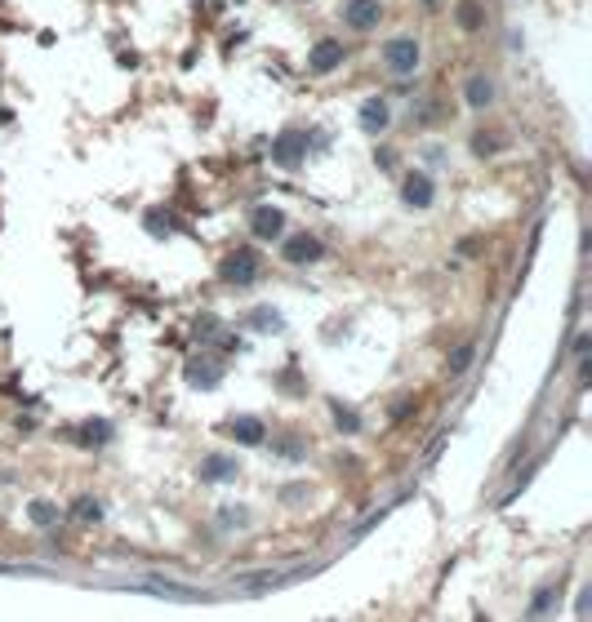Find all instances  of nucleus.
<instances>
[{"instance_id":"1a4fd4ad","label":"nucleus","mask_w":592,"mask_h":622,"mask_svg":"<svg viewBox=\"0 0 592 622\" xmlns=\"http://www.w3.org/2000/svg\"><path fill=\"white\" fill-rule=\"evenodd\" d=\"M454 18H459V27H463V31L486 27V9H481V0H459V5H454Z\"/></svg>"},{"instance_id":"39448f33","label":"nucleus","mask_w":592,"mask_h":622,"mask_svg":"<svg viewBox=\"0 0 592 622\" xmlns=\"http://www.w3.org/2000/svg\"><path fill=\"white\" fill-rule=\"evenodd\" d=\"M338 63H343V45H338V40H317V45H312V54H308V67L317 71V76H325V71H334Z\"/></svg>"},{"instance_id":"f03ea898","label":"nucleus","mask_w":592,"mask_h":622,"mask_svg":"<svg viewBox=\"0 0 592 622\" xmlns=\"http://www.w3.org/2000/svg\"><path fill=\"white\" fill-rule=\"evenodd\" d=\"M383 18V5L379 0H343V22L352 31H374Z\"/></svg>"},{"instance_id":"0eeeda50","label":"nucleus","mask_w":592,"mask_h":622,"mask_svg":"<svg viewBox=\"0 0 592 622\" xmlns=\"http://www.w3.org/2000/svg\"><path fill=\"white\" fill-rule=\"evenodd\" d=\"M281 258L285 262H312V258H321V240L317 236H289L281 245Z\"/></svg>"},{"instance_id":"423d86ee","label":"nucleus","mask_w":592,"mask_h":622,"mask_svg":"<svg viewBox=\"0 0 592 622\" xmlns=\"http://www.w3.org/2000/svg\"><path fill=\"white\" fill-rule=\"evenodd\" d=\"M401 191H405L410 205H419V209H423V205H432V196H437V187H432V178L423 174V169H410L405 182H401Z\"/></svg>"},{"instance_id":"ddd939ff","label":"nucleus","mask_w":592,"mask_h":622,"mask_svg":"<svg viewBox=\"0 0 592 622\" xmlns=\"http://www.w3.org/2000/svg\"><path fill=\"white\" fill-rule=\"evenodd\" d=\"M494 98V84L486 80V76H472V80H468V103H472V107H486Z\"/></svg>"},{"instance_id":"4468645a","label":"nucleus","mask_w":592,"mask_h":622,"mask_svg":"<svg viewBox=\"0 0 592 622\" xmlns=\"http://www.w3.org/2000/svg\"><path fill=\"white\" fill-rule=\"evenodd\" d=\"M472 351H477L472 343H459V347H454V356H450V373H463L468 364H472Z\"/></svg>"},{"instance_id":"2eb2a0df","label":"nucleus","mask_w":592,"mask_h":622,"mask_svg":"<svg viewBox=\"0 0 592 622\" xmlns=\"http://www.w3.org/2000/svg\"><path fill=\"white\" fill-rule=\"evenodd\" d=\"M71 511H76V516H85L89 524L103 516V507H99V503H89V498H76V503H71Z\"/></svg>"},{"instance_id":"6e6552de","label":"nucleus","mask_w":592,"mask_h":622,"mask_svg":"<svg viewBox=\"0 0 592 622\" xmlns=\"http://www.w3.org/2000/svg\"><path fill=\"white\" fill-rule=\"evenodd\" d=\"M254 272H259V258H254L250 249H240V253H232V258L223 262V276H227V280H236V285H250Z\"/></svg>"},{"instance_id":"f257e3e1","label":"nucleus","mask_w":592,"mask_h":622,"mask_svg":"<svg viewBox=\"0 0 592 622\" xmlns=\"http://www.w3.org/2000/svg\"><path fill=\"white\" fill-rule=\"evenodd\" d=\"M383 67H388L392 76H414L419 71V45L410 40V36H392V40L383 45Z\"/></svg>"},{"instance_id":"f8f14e48","label":"nucleus","mask_w":592,"mask_h":622,"mask_svg":"<svg viewBox=\"0 0 592 622\" xmlns=\"http://www.w3.org/2000/svg\"><path fill=\"white\" fill-rule=\"evenodd\" d=\"M232 436H236L240 445H263V436H268V431H263L259 418H236L232 422Z\"/></svg>"},{"instance_id":"9b49d317","label":"nucleus","mask_w":592,"mask_h":622,"mask_svg":"<svg viewBox=\"0 0 592 622\" xmlns=\"http://www.w3.org/2000/svg\"><path fill=\"white\" fill-rule=\"evenodd\" d=\"M227 475H236V462L227 454H210L201 462V480H227Z\"/></svg>"},{"instance_id":"9d476101","label":"nucleus","mask_w":592,"mask_h":622,"mask_svg":"<svg viewBox=\"0 0 592 622\" xmlns=\"http://www.w3.org/2000/svg\"><path fill=\"white\" fill-rule=\"evenodd\" d=\"M361 129H370V133L388 129V107H383L379 98H366V103H361Z\"/></svg>"},{"instance_id":"20e7f679","label":"nucleus","mask_w":592,"mask_h":622,"mask_svg":"<svg viewBox=\"0 0 592 622\" xmlns=\"http://www.w3.org/2000/svg\"><path fill=\"white\" fill-rule=\"evenodd\" d=\"M250 231L259 240H272V236H281L285 231V218L281 209H272V205H254V214H250Z\"/></svg>"},{"instance_id":"f3484780","label":"nucleus","mask_w":592,"mask_h":622,"mask_svg":"<svg viewBox=\"0 0 592 622\" xmlns=\"http://www.w3.org/2000/svg\"><path fill=\"white\" fill-rule=\"evenodd\" d=\"M85 440H107V436H112V427H107V422H85Z\"/></svg>"},{"instance_id":"7ed1b4c3","label":"nucleus","mask_w":592,"mask_h":622,"mask_svg":"<svg viewBox=\"0 0 592 622\" xmlns=\"http://www.w3.org/2000/svg\"><path fill=\"white\" fill-rule=\"evenodd\" d=\"M303 151H308V138H303L298 129H285L281 138L272 142V165L294 169V165H303Z\"/></svg>"},{"instance_id":"dca6fc26","label":"nucleus","mask_w":592,"mask_h":622,"mask_svg":"<svg viewBox=\"0 0 592 622\" xmlns=\"http://www.w3.org/2000/svg\"><path fill=\"white\" fill-rule=\"evenodd\" d=\"M31 516H36V524H54L58 520V507L54 503H31Z\"/></svg>"}]
</instances>
